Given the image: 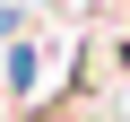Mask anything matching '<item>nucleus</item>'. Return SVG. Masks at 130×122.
<instances>
[{"instance_id":"obj_1","label":"nucleus","mask_w":130,"mask_h":122,"mask_svg":"<svg viewBox=\"0 0 130 122\" xmlns=\"http://www.w3.org/2000/svg\"><path fill=\"white\" fill-rule=\"evenodd\" d=\"M43 79H52V44H43V35H26V44H9V87H18V96H35Z\"/></svg>"}]
</instances>
